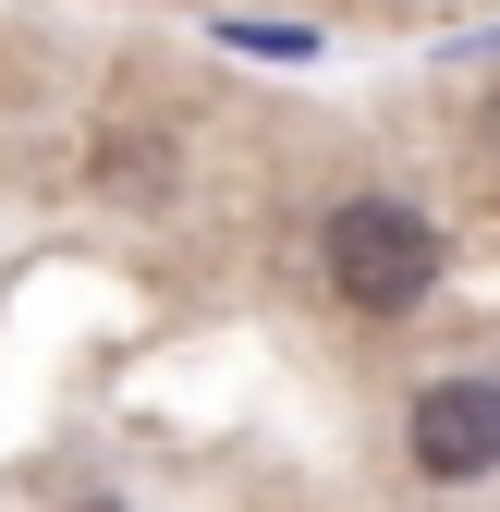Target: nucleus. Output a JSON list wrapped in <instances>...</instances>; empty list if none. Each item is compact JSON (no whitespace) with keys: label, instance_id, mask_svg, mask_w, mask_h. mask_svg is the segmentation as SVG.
<instances>
[{"label":"nucleus","instance_id":"1","mask_svg":"<svg viewBox=\"0 0 500 512\" xmlns=\"http://www.w3.org/2000/svg\"><path fill=\"white\" fill-rule=\"evenodd\" d=\"M318 269H330V293H342V305L403 317L427 281H440V232H427L403 196H342V208H330V232H318Z\"/></svg>","mask_w":500,"mask_h":512},{"label":"nucleus","instance_id":"2","mask_svg":"<svg viewBox=\"0 0 500 512\" xmlns=\"http://www.w3.org/2000/svg\"><path fill=\"white\" fill-rule=\"evenodd\" d=\"M403 452H415V476H440V488L488 476L500 464V378H427L415 415H403Z\"/></svg>","mask_w":500,"mask_h":512},{"label":"nucleus","instance_id":"3","mask_svg":"<svg viewBox=\"0 0 500 512\" xmlns=\"http://www.w3.org/2000/svg\"><path fill=\"white\" fill-rule=\"evenodd\" d=\"M74 512H122V500H74Z\"/></svg>","mask_w":500,"mask_h":512}]
</instances>
